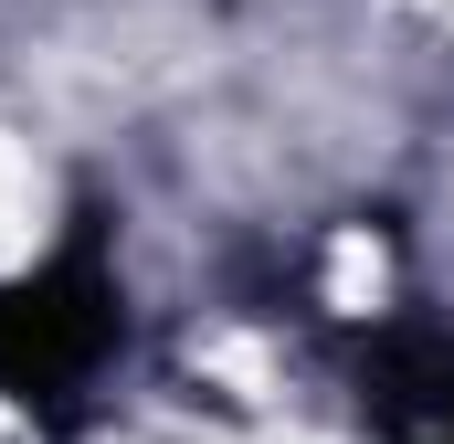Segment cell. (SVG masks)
Listing matches in <instances>:
<instances>
[{
  "instance_id": "obj_1",
  "label": "cell",
  "mask_w": 454,
  "mask_h": 444,
  "mask_svg": "<svg viewBox=\"0 0 454 444\" xmlns=\"http://www.w3.org/2000/svg\"><path fill=\"white\" fill-rule=\"evenodd\" d=\"M116 349V275L96 212L64 233L53 265H32L21 286H0V392H74L96 360Z\"/></svg>"
},
{
  "instance_id": "obj_2",
  "label": "cell",
  "mask_w": 454,
  "mask_h": 444,
  "mask_svg": "<svg viewBox=\"0 0 454 444\" xmlns=\"http://www.w3.org/2000/svg\"><path fill=\"white\" fill-rule=\"evenodd\" d=\"M370 424L391 444H454V338H380L370 370Z\"/></svg>"
}]
</instances>
